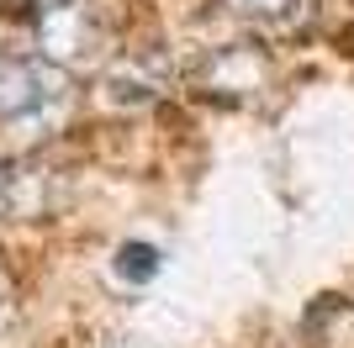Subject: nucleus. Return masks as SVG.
I'll use <instances>...</instances> for the list:
<instances>
[{
    "instance_id": "f257e3e1",
    "label": "nucleus",
    "mask_w": 354,
    "mask_h": 348,
    "mask_svg": "<svg viewBox=\"0 0 354 348\" xmlns=\"http://www.w3.org/2000/svg\"><path fill=\"white\" fill-rule=\"evenodd\" d=\"M69 90V69L48 58H0V122L32 116Z\"/></svg>"
},
{
    "instance_id": "f03ea898",
    "label": "nucleus",
    "mask_w": 354,
    "mask_h": 348,
    "mask_svg": "<svg viewBox=\"0 0 354 348\" xmlns=\"http://www.w3.org/2000/svg\"><path fill=\"white\" fill-rule=\"evenodd\" d=\"M37 43H43L48 64L74 69V64H95V58H101L106 32L85 6H64V11H48L43 21H37Z\"/></svg>"
},
{
    "instance_id": "7ed1b4c3",
    "label": "nucleus",
    "mask_w": 354,
    "mask_h": 348,
    "mask_svg": "<svg viewBox=\"0 0 354 348\" xmlns=\"http://www.w3.org/2000/svg\"><path fill=\"white\" fill-rule=\"evenodd\" d=\"M106 101L122 106V111H138V106H153L164 95V69L148 64V58H117L101 79Z\"/></svg>"
},
{
    "instance_id": "20e7f679",
    "label": "nucleus",
    "mask_w": 354,
    "mask_h": 348,
    "mask_svg": "<svg viewBox=\"0 0 354 348\" xmlns=\"http://www.w3.org/2000/svg\"><path fill=\"white\" fill-rule=\"evenodd\" d=\"M227 11L249 16V21H259L270 32H281V27H296L307 16V0H227Z\"/></svg>"
},
{
    "instance_id": "39448f33",
    "label": "nucleus",
    "mask_w": 354,
    "mask_h": 348,
    "mask_svg": "<svg viewBox=\"0 0 354 348\" xmlns=\"http://www.w3.org/2000/svg\"><path fill=\"white\" fill-rule=\"evenodd\" d=\"M159 248L153 243H122L117 248V275L122 280H133V285H143V280H153L159 275Z\"/></svg>"
},
{
    "instance_id": "423d86ee",
    "label": "nucleus",
    "mask_w": 354,
    "mask_h": 348,
    "mask_svg": "<svg viewBox=\"0 0 354 348\" xmlns=\"http://www.w3.org/2000/svg\"><path fill=\"white\" fill-rule=\"evenodd\" d=\"M27 6H37V11L48 16V11H64V6H80V0H27Z\"/></svg>"
},
{
    "instance_id": "0eeeda50",
    "label": "nucleus",
    "mask_w": 354,
    "mask_h": 348,
    "mask_svg": "<svg viewBox=\"0 0 354 348\" xmlns=\"http://www.w3.org/2000/svg\"><path fill=\"white\" fill-rule=\"evenodd\" d=\"M11 201V174H6V164H0V206Z\"/></svg>"
},
{
    "instance_id": "6e6552de",
    "label": "nucleus",
    "mask_w": 354,
    "mask_h": 348,
    "mask_svg": "<svg viewBox=\"0 0 354 348\" xmlns=\"http://www.w3.org/2000/svg\"><path fill=\"white\" fill-rule=\"evenodd\" d=\"M106 348H148V343H143V338H111Z\"/></svg>"
}]
</instances>
